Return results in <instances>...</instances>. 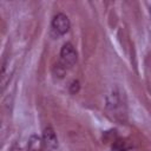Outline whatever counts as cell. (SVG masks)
Wrapping results in <instances>:
<instances>
[{
	"mask_svg": "<svg viewBox=\"0 0 151 151\" xmlns=\"http://www.w3.org/2000/svg\"><path fill=\"white\" fill-rule=\"evenodd\" d=\"M106 110L109 113L118 120H125L126 118V99L124 92L116 87L106 97Z\"/></svg>",
	"mask_w": 151,
	"mask_h": 151,
	"instance_id": "cell-1",
	"label": "cell"
},
{
	"mask_svg": "<svg viewBox=\"0 0 151 151\" xmlns=\"http://www.w3.org/2000/svg\"><path fill=\"white\" fill-rule=\"evenodd\" d=\"M77 51L71 42H66L63 45L60 50V64L66 68L71 67L77 63Z\"/></svg>",
	"mask_w": 151,
	"mask_h": 151,
	"instance_id": "cell-2",
	"label": "cell"
},
{
	"mask_svg": "<svg viewBox=\"0 0 151 151\" xmlns=\"http://www.w3.org/2000/svg\"><path fill=\"white\" fill-rule=\"evenodd\" d=\"M52 28L60 35L67 33L70 29V20L67 15H65L64 13H58L57 15H54L52 19Z\"/></svg>",
	"mask_w": 151,
	"mask_h": 151,
	"instance_id": "cell-3",
	"label": "cell"
},
{
	"mask_svg": "<svg viewBox=\"0 0 151 151\" xmlns=\"http://www.w3.org/2000/svg\"><path fill=\"white\" fill-rule=\"evenodd\" d=\"M42 149L46 151H53L58 145V139L54 130L51 126H47L42 132Z\"/></svg>",
	"mask_w": 151,
	"mask_h": 151,
	"instance_id": "cell-4",
	"label": "cell"
},
{
	"mask_svg": "<svg viewBox=\"0 0 151 151\" xmlns=\"http://www.w3.org/2000/svg\"><path fill=\"white\" fill-rule=\"evenodd\" d=\"M112 149H113L114 151H126V150L129 149V146H127L126 142L120 140V139H117V140L113 142Z\"/></svg>",
	"mask_w": 151,
	"mask_h": 151,
	"instance_id": "cell-5",
	"label": "cell"
},
{
	"mask_svg": "<svg viewBox=\"0 0 151 151\" xmlns=\"http://www.w3.org/2000/svg\"><path fill=\"white\" fill-rule=\"evenodd\" d=\"M79 81L78 80H73L72 83H71V85H70V92L71 93H77L78 91H79Z\"/></svg>",
	"mask_w": 151,
	"mask_h": 151,
	"instance_id": "cell-6",
	"label": "cell"
},
{
	"mask_svg": "<svg viewBox=\"0 0 151 151\" xmlns=\"http://www.w3.org/2000/svg\"><path fill=\"white\" fill-rule=\"evenodd\" d=\"M9 151H22V150H21V147H20V146H18L17 144H14V145L9 149Z\"/></svg>",
	"mask_w": 151,
	"mask_h": 151,
	"instance_id": "cell-7",
	"label": "cell"
},
{
	"mask_svg": "<svg viewBox=\"0 0 151 151\" xmlns=\"http://www.w3.org/2000/svg\"><path fill=\"white\" fill-rule=\"evenodd\" d=\"M150 17H151V4H150Z\"/></svg>",
	"mask_w": 151,
	"mask_h": 151,
	"instance_id": "cell-8",
	"label": "cell"
}]
</instances>
